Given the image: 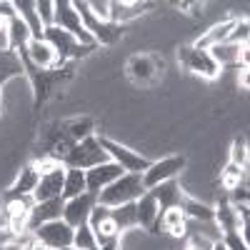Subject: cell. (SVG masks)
Instances as JSON below:
<instances>
[{
  "mask_svg": "<svg viewBox=\"0 0 250 250\" xmlns=\"http://www.w3.org/2000/svg\"><path fill=\"white\" fill-rule=\"evenodd\" d=\"M145 193V185H143V175L140 173H123L115 183H110L105 190H100L95 195V200L105 208H120V205H128L135 203L140 195Z\"/></svg>",
  "mask_w": 250,
  "mask_h": 250,
  "instance_id": "1",
  "label": "cell"
},
{
  "mask_svg": "<svg viewBox=\"0 0 250 250\" xmlns=\"http://www.w3.org/2000/svg\"><path fill=\"white\" fill-rule=\"evenodd\" d=\"M110 160L105 148L100 145V138H85L73 145V150L68 153V158L62 160L65 168H80V170H90L95 165Z\"/></svg>",
  "mask_w": 250,
  "mask_h": 250,
  "instance_id": "2",
  "label": "cell"
},
{
  "mask_svg": "<svg viewBox=\"0 0 250 250\" xmlns=\"http://www.w3.org/2000/svg\"><path fill=\"white\" fill-rule=\"evenodd\" d=\"M185 155H168V158H160V160H153L148 168H145L140 175H143V185L145 190H150V188L165 183V180H175L183 170H185Z\"/></svg>",
  "mask_w": 250,
  "mask_h": 250,
  "instance_id": "3",
  "label": "cell"
},
{
  "mask_svg": "<svg viewBox=\"0 0 250 250\" xmlns=\"http://www.w3.org/2000/svg\"><path fill=\"white\" fill-rule=\"evenodd\" d=\"M55 28L70 33L80 45H88V48L95 45V38L80 23V18H78V13L73 8V0H58L55 3Z\"/></svg>",
  "mask_w": 250,
  "mask_h": 250,
  "instance_id": "4",
  "label": "cell"
},
{
  "mask_svg": "<svg viewBox=\"0 0 250 250\" xmlns=\"http://www.w3.org/2000/svg\"><path fill=\"white\" fill-rule=\"evenodd\" d=\"M100 145L105 148L108 158L113 163H118L125 173H143L145 168L150 165V160L145 158L143 153L128 148V145H120L118 140H110V138H100Z\"/></svg>",
  "mask_w": 250,
  "mask_h": 250,
  "instance_id": "5",
  "label": "cell"
},
{
  "mask_svg": "<svg viewBox=\"0 0 250 250\" xmlns=\"http://www.w3.org/2000/svg\"><path fill=\"white\" fill-rule=\"evenodd\" d=\"M175 58H178V62L183 68H188L190 73H195V75H200L205 80H213L220 73V68L213 62V58L208 55V50H195L193 45H180Z\"/></svg>",
  "mask_w": 250,
  "mask_h": 250,
  "instance_id": "6",
  "label": "cell"
},
{
  "mask_svg": "<svg viewBox=\"0 0 250 250\" xmlns=\"http://www.w3.org/2000/svg\"><path fill=\"white\" fill-rule=\"evenodd\" d=\"M48 43L53 45V50H55V55H58V65L60 62H65L68 58H80V55H88L93 48H88V45H80L78 40L70 35V33H65V30H60V28H45V35H43Z\"/></svg>",
  "mask_w": 250,
  "mask_h": 250,
  "instance_id": "7",
  "label": "cell"
},
{
  "mask_svg": "<svg viewBox=\"0 0 250 250\" xmlns=\"http://www.w3.org/2000/svg\"><path fill=\"white\" fill-rule=\"evenodd\" d=\"M73 228L65 223V220H50V223H43L33 230V238L40 240L43 245H48L50 250H58V248H70L73 245Z\"/></svg>",
  "mask_w": 250,
  "mask_h": 250,
  "instance_id": "8",
  "label": "cell"
},
{
  "mask_svg": "<svg viewBox=\"0 0 250 250\" xmlns=\"http://www.w3.org/2000/svg\"><path fill=\"white\" fill-rule=\"evenodd\" d=\"M163 70V60L153 58V55H133L128 60V78L135 85H150V83L160 75Z\"/></svg>",
  "mask_w": 250,
  "mask_h": 250,
  "instance_id": "9",
  "label": "cell"
},
{
  "mask_svg": "<svg viewBox=\"0 0 250 250\" xmlns=\"http://www.w3.org/2000/svg\"><path fill=\"white\" fill-rule=\"evenodd\" d=\"M95 195L90 193H83V195H75L70 200L62 203V220H65L73 230L80 225H88V218H90V210H93V205H95Z\"/></svg>",
  "mask_w": 250,
  "mask_h": 250,
  "instance_id": "10",
  "label": "cell"
},
{
  "mask_svg": "<svg viewBox=\"0 0 250 250\" xmlns=\"http://www.w3.org/2000/svg\"><path fill=\"white\" fill-rule=\"evenodd\" d=\"M123 173H125V170L120 168L118 163H113V160H105V163L95 165V168L85 170L88 193H90V195H98L100 190H105V188H108L110 183H115V180H118Z\"/></svg>",
  "mask_w": 250,
  "mask_h": 250,
  "instance_id": "11",
  "label": "cell"
},
{
  "mask_svg": "<svg viewBox=\"0 0 250 250\" xmlns=\"http://www.w3.org/2000/svg\"><path fill=\"white\" fill-rule=\"evenodd\" d=\"M208 55L213 58V62L218 68H233V65H243L248 68V60H250V53H248V45H235V43H220V45H213L208 50Z\"/></svg>",
  "mask_w": 250,
  "mask_h": 250,
  "instance_id": "12",
  "label": "cell"
},
{
  "mask_svg": "<svg viewBox=\"0 0 250 250\" xmlns=\"http://www.w3.org/2000/svg\"><path fill=\"white\" fill-rule=\"evenodd\" d=\"M23 53H25V58H28L30 65H33L35 70H40V73L53 70V68L58 65V55H55L53 45L48 43L45 38H40V40H30L28 48H25Z\"/></svg>",
  "mask_w": 250,
  "mask_h": 250,
  "instance_id": "13",
  "label": "cell"
},
{
  "mask_svg": "<svg viewBox=\"0 0 250 250\" xmlns=\"http://www.w3.org/2000/svg\"><path fill=\"white\" fill-rule=\"evenodd\" d=\"M62 180H65V165H60V168L40 175L38 188L33 190V200L35 203H45V200L62 198Z\"/></svg>",
  "mask_w": 250,
  "mask_h": 250,
  "instance_id": "14",
  "label": "cell"
},
{
  "mask_svg": "<svg viewBox=\"0 0 250 250\" xmlns=\"http://www.w3.org/2000/svg\"><path fill=\"white\" fill-rule=\"evenodd\" d=\"M235 20H238V18H228V20H220V23L210 25V28H208V30L195 40V43H193V48H195V50H210L213 45L228 43V38H230V33H233V28H235Z\"/></svg>",
  "mask_w": 250,
  "mask_h": 250,
  "instance_id": "15",
  "label": "cell"
},
{
  "mask_svg": "<svg viewBox=\"0 0 250 250\" xmlns=\"http://www.w3.org/2000/svg\"><path fill=\"white\" fill-rule=\"evenodd\" d=\"M135 218H138L140 230H153L160 220V205L148 190L135 200Z\"/></svg>",
  "mask_w": 250,
  "mask_h": 250,
  "instance_id": "16",
  "label": "cell"
},
{
  "mask_svg": "<svg viewBox=\"0 0 250 250\" xmlns=\"http://www.w3.org/2000/svg\"><path fill=\"white\" fill-rule=\"evenodd\" d=\"M38 180H40L38 170L33 168V165H25V168L18 170V175H15L13 185L8 188V195H5V198H8V200H20V198L33 195V190L38 188Z\"/></svg>",
  "mask_w": 250,
  "mask_h": 250,
  "instance_id": "17",
  "label": "cell"
},
{
  "mask_svg": "<svg viewBox=\"0 0 250 250\" xmlns=\"http://www.w3.org/2000/svg\"><path fill=\"white\" fill-rule=\"evenodd\" d=\"M148 193L158 200V205L163 208V210H170V208H180V203L185 200V190L180 188L178 180H165V183L150 188Z\"/></svg>",
  "mask_w": 250,
  "mask_h": 250,
  "instance_id": "18",
  "label": "cell"
},
{
  "mask_svg": "<svg viewBox=\"0 0 250 250\" xmlns=\"http://www.w3.org/2000/svg\"><path fill=\"white\" fill-rule=\"evenodd\" d=\"M62 203H65L62 198H55V200H45V203H35L30 208V235L38 225L62 218Z\"/></svg>",
  "mask_w": 250,
  "mask_h": 250,
  "instance_id": "19",
  "label": "cell"
},
{
  "mask_svg": "<svg viewBox=\"0 0 250 250\" xmlns=\"http://www.w3.org/2000/svg\"><path fill=\"white\" fill-rule=\"evenodd\" d=\"M13 8H15V15L28 25L33 40H40V38L45 35V28H43V23H40V18L35 13V0H15Z\"/></svg>",
  "mask_w": 250,
  "mask_h": 250,
  "instance_id": "20",
  "label": "cell"
},
{
  "mask_svg": "<svg viewBox=\"0 0 250 250\" xmlns=\"http://www.w3.org/2000/svg\"><path fill=\"white\" fill-rule=\"evenodd\" d=\"M213 223L218 225V230H220L223 235L238 233V228L243 225V223H240V215H238V210H235V205L228 203V200L218 203L215 213H213Z\"/></svg>",
  "mask_w": 250,
  "mask_h": 250,
  "instance_id": "21",
  "label": "cell"
},
{
  "mask_svg": "<svg viewBox=\"0 0 250 250\" xmlns=\"http://www.w3.org/2000/svg\"><path fill=\"white\" fill-rule=\"evenodd\" d=\"M88 193L85 183V170L80 168H65V180H62V200H70L75 195Z\"/></svg>",
  "mask_w": 250,
  "mask_h": 250,
  "instance_id": "22",
  "label": "cell"
},
{
  "mask_svg": "<svg viewBox=\"0 0 250 250\" xmlns=\"http://www.w3.org/2000/svg\"><path fill=\"white\" fill-rule=\"evenodd\" d=\"M160 223H163V228L168 230L173 238H185L188 235V218L183 215V210L180 208H170V210H163V215H160Z\"/></svg>",
  "mask_w": 250,
  "mask_h": 250,
  "instance_id": "23",
  "label": "cell"
},
{
  "mask_svg": "<svg viewBox=\"0 0 250 250\" xmlns=\"http://www.w3.org/2000/svg\"><path fill=\"white\" fill-rule=\"evenodd\" d=\"M110 218L118 228V233H128V230H135L138 228V218H135V203H128V205H120V208H113L110 210Z\"/></svg>",
  "mask_w": 250,
  "mask_h": 250,
  "instance_id": "24",
  "label": "cell"
},
{
  "mask_svg": "<svg viewBox=\"0 0 250 250\" xmlns=\"http://www.w3.org/2000/svg\"><path fill=\"white\" fill-rule=\"evenodd\" d=\"M180 210L188 220H213V213H215V208L213 205H208V203H200L195 198H185L180 203Z\"/></svg>",
  "mask_w": 250,
  "mask_h": 250,
  "instance_id": "25",
  "label": "cell"
},
{
  "mask_svg": "<svg viewBox=\"0 0 250 250\" xmlns=\"http://www.w3.org/2000/svg\"><path fill=\"white\" fill-rule=\"evenodd\" d=\"M8 35H10V48H18V50H20V48L25 50V48H28V43L33 40V35H30L28 25H25L18 15L8 20Z\"/></svg>",
  "mask_w": 250,
  "mask_h": 250,
  "instance_id": "26",
  "label": "cell"
},
{
  "mask_svg": "<svg viewBox=\"0 0 250 250\" xmlns=\"http://www.w3.org/2000/svg\"><path fill=\"white\" fill-rule=\"evenodd\" d=\"M93 128H95V123L90 118H75V120L68 123L65 135L73 143H80V140H85V138H93Z\"/></svg>",
  "mask_w": 250,
  "mask_h": 250,
  "instance_id": "27",
  "label": "cell"
},
{
  "mask_svg": "<svg viewBox=\"0 0 250 250\" xmlns=\"http://www.w3.org/2000/svg\"><path fill=\"white\" fill-rule=\"evenodd\" d=\"M73 248H75V250H98V248H100L90 225L75 228V233H73Z\"/></svg>",
  "mask_w": 250,
  "mask_h": 250,
  "instance_id": "28",
  "label": "cell"
},
{
  "mask_svg": "<svg viewBox=\"0 0 250 250\" xmlns=\"http://www.w3.org/2000/svg\"><path fill=\"white\" fill-rule=\"evenodd\" d=\"M245 180H248L245 170L238 168V165H233V163H228V165H225V170L220 173V183H223L225 190H233V188H238V185L245 183Z\"/></svg>",
  "mask_w": 250,
  "mask_h": 250,
  "instance_id": "29",
  "label": "cell"
},
{
  "mask_svg": "<svg viewBox=\"0 0 250 250\" xmlns=\"http://www.w3.org/2000/svg\"><path fill=\"white\" fill-rule=\"evenodd\" d=\"M35 13L40 18L43 28L55 25V0H35Z\"/></svg>",
  "mask_w": 250,
  "mask_h": 250,
  "instance_id": "30",
  "label": "cell"
},
{
  "mask_svg": "<svg viewBox=\"0 0 250 250\" xmlns=\"http://www.w3.org/2000/svg\"><path fill=\"white\" fill-rule=\"evenodd\" d=\"M230 163L243 168V170H248V143L243 138H235L233 145H230Z\"/></svg>",
  "mask_w": 250,
  "mask_h": 250,
  "instance_id": "31",
  "label": "cell"
},
{
  "mask_svg": "<svg viewBox=\"0 0 250 250\" xmlns=\"http://www.w3.org/2000/svg\"><path fill=\"white\" fill-rule=\"evenodd\" d=\"M248 38H250V23H248V18L235 20V28H233L230 38H228V43H235V45H248Z\"/></svg>",
  "mask_w": 250,
  "mask_h": 250,
  "instance_id": "32",
  "label": "cell"
},
{
  "mask_svg": "<svg viewBox=\"0 0 250 250\" xmlns=\"http://www.w3.org/2000/svg\"><path fill=\"white\" fill-rule=\"evenodd\" d=\"M93 15L100 20V23H110V0H88Z\"/></svg>",
  "mask_w": 250,
  "mask_h": 250,
  "instance_id": "33",
  "label": "cell"
},
{
  "mask_svg": "<svg viewBox=\"0 0 250 250\" xmlns=\"http://www.w3.org/2000/svg\"><path fill=\"white\" fill-rule=\"evenodd\" d=\"M188 245H190L193 250H210L215 243L210 240V238H205V235H198V233H188Z\"/></svg>",
  "mask_w": 250,
  "mask_h": 250,
  "instance_id": "34",
  "label": "cell"
},
{
  "mask_svg": "<svg viewBox=\"0 0 250 250\" xmlns=\"http://www.w3.org/2000/svg\"><path fill=\"white\" fill-rule=\"evenodd\" d=\"M223 245H225L228 250H248V243H245L238 233H228V235H223Z\"/></svg>",
  "mask_w": 250,
  "mask_h": 250,
  "instance_id": "35",
  "label": "cell"
},
{
  "mask_svg": "<svg viewBox=\"0 0 250 250\" xmlns=\"http://www.w3.org/2000/svg\"><path fill=\"white\" fill-rule=\"evenodd\" d=\"M10 35H8V28L0 30V53H10Z\"/></svg>",
  "mask_w": 250,
  "mask_h": 250,
  "instance_id": "36",
  "label": "cell"
},
{
  "mask_svg": "<svg viewBox=\"0 0 250 250\" xmlns=\"http://www.w3.org/2000/svg\"><path fill=\"white\" fill-rule=\"evenodd\" d=\"M0 18H5V20L15 18V8H13V3H0Z\"/></svg>",
  "mask_w": 250,
  "mask_h": 250,
  "instance_id": "37",
  "label": "cell"
},
{
  "mask_svg": "<svg viewBox=\"0 0 250 250\" xmlns=\"http://www.w3.org/2000/svg\"><path fill=\"white\" fill-rule=\"evenodd\" d=\"M15 240V235L8 230V228H0V248H5L8 243H13Z\"/></svg>",
  "mask_w": 250,
  "mask_h": 250,
  "instance_id": "38",
  "label": "cell"
},
{
  "mask_svg": "<svg viewBox=\"0 0 250 250\" xmlns=\"http://www.w3.org/2000/svg\"><path fill=\"white\" fill-rule=\"evenodd\" d=\"M238 85H240L243 90H248V85H250V73H248V68H240V75H238Z\"/></svg>",
  "mask_w": 250,
  "mask_h": 250,
  "instance_id": "39",
  "label": "cell"
},
{
  "mask_svg": "<svg viewBox=\"0 0 250 250\" xmlns=\"http://www.w3.org/2000/svg\"><path fill=\"white\" fill-rule=\"evenodd\" d=\"M25 250H50L48 245H43L40 240H35V238H30L28 240V245H25Z\"/></svg>",
  "mask_w": 250,
  "mask_h": 250,
  "instance_id": "40",
  "label": "cell"
},
{
  "mask_svg": "<svg viewBox=\"0 0 250 250\" xmlns=\"http://www.w3.org/2000/svg\"><path fill=\"white\" fill-rule=\"evenodd\" d=\"M98 250H120V238H113V240H108V243H103Z\"/></svg>",
  "mask_w": 250,
  "mask_h": 250,
  "instance_id": "41",
  "label": "cell"
},
{
  "mask_svg": "<svg viewBox=\"0 0 250 250\" xmlns=\"http://www.w3.org/2000/svg\"><path fill=\"white\" fill-rule=\"evenodd\" d=\"M210 250H228V248H225V245H223V240H218V243H215V245H213V248H210Z\"/></svg>",
  "mask_w": 250,
  "mask_h": 250,
  "instance_id": "42",
  "label": "cell"
},
{
  "mask_svg": "<svg viewBox=\"0 0 250 250\" xmlns=\"http://www.w3.org/2000/svg\"><path fill=\"white\" fill-rule=\"evenodd\" d=\"M5 28H8V20H5V18H0V30H5Z\"/></svg>",
  "mask_w": 250,
  "mask_h": 250,
  "instance_id": "43",
  "label": "cell"
},
{
  "mask_svg": "<svg viewBox=\"0 0 250 250\" xmlns=\"http://www.w3.org/2000/svg\"><path fill=\"white\" fill-rule=\"evenodd\" d=\"M58 250H75V248H73V245H70V248H58Z\"/></svg>",
  "mask_w": 250,
  "mask_h": 250,
  "instance_id": "44",
  "label": "cell"
},
{
  "mask_svg": "<svg viewBox=\"0 0 250 250\" xmlns=\"http://www.w3.org/2000/svg\"><path fill=\"white\" fill-rule=\"evenodd\" d=\"M0 100H3V85H0Z\"/></svg>",
  "mask_w": 250,
  "mask_h": 250,
  "instance_id": "45",
  "label": "cell"
},
{
  "mask_svg": "<svg viewBox=\"0 0 250 250\" xmlns=\"http://www.w3.org/2000/svg\"><path fill=\"white\" fill-rule=\"evenodd\" d=\"M183 250H193V248H190V245H185V248H183Z\"/></svg>",
  "mask_w": 250,
  "mask_h": 250,
  "instance_id": "46",
  "label": "cell"
},
{
  "mask_svg": "<svg viewBox=\"0 0 250 250\" xmlns=\"http://www.w3.org/2000/svg\"><path fill=\"white\" fill-rule=\"evenodd\" d=\"M0 250H3V248H0Z\"/></svg>",
  "mask_w": 250,
  "mask_h": 250,
  "instance_id": "47",
  "label": "cell"
}]
</instances>
